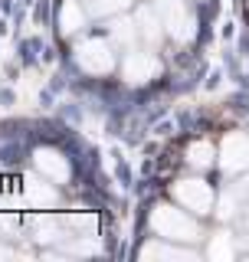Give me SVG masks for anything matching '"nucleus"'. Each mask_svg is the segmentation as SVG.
<instances>
[{
  "mask_svg": "<svg viewBox=\"0 0 249 262\" xmlns=\"http://www.w3.org/2000/svg\"><path fill=\"white\" fill-rule=\"evenodd\" d=\"M154 229L168 239H197V226L194 220H187L180 210H171V207H157L154 213Z\"/></svg>",
  "mask_w": 249,
  "mask_h": 262,
  "instance_id": "obj_1",
  "label": "nucleus"
},
{
  "mask_svg": "<svg viewBox=\"0 0 249 262\" xmlns=\"http://www.w3.org/2000/svg\"><path fill=\"white\" fill-rule=\"evenodd\" d=\"M157 16H161V27L177 39H187L194 33V20H190V13L184 10L180 0H161L157 4Z\"/></svg>",
  "mask_w": 249,
  "mask_h": 262,
  "instance_id": "obj_2",
  "label": "nucleus"
},
{
  "mask_svg": "<svg viewBox=\"0 0 249 262\" xmlns=\"http://www.w3.org/2000/svg\"><path fill=\"white\" fill-rule=\"evenodd\" d=\"M76 59L86 66L89 72H109L112 66H115L112 49H109V43H105V39H89V43H82V46L76 49Z\"/></svg>",
  "mask_w": 249,
  "mask_h": 262,
  "instance_id": "obj_3",
  "label": "nucleus"
},
{
  "mask_svg": "<svg viewBox=\"0 0 249 262\" xmlns=\"http://www.w3.org/2000/svg\"><path fill=\"white\" fill-rule=\"evenodd\" d=\"M177 196L187 203L190 210H197V213H206L210 203H213V193L206 190L203 184H197V180H184V184L177 187Z\"/></svg>",
  "mask_w": 249,
  "mask_h": 262,
  "instance_id": "obj_4",
  "label": "nucleus"
},
{
  "mask_svg": "<svg viewBox=\"0 0 249 262\" xmlns=\"http://www.w3.org/2000/svg\"><path fill=\"white\" fill-rule=\"evenodd\" d=\"M246 164H249V138H243V135L226 138V144H223V167L239 170Z\"/></svg>",
  "mask_w": 249,
  "mask_h": 262,
  "instance_id": "obj_5",
  "label": "nucleus"
},
{
  "mask_svg": "<svg viewBox=\"0 0 249 262\" xmlns=\"http://www.w3.org/2000/svg\"><path fill=\"white\" fill-rule=\"evenodd\" d=\"M33 158H36V167L43 170V177H49V180H66L69 177V164L63 161V154L49 151V147H39Z\"/></svg>",
  "mask_w": 249,
  "mask_h": 262,
  "instance_id": "obj_6",
  "label": "nucleus"
},
{
  "mask_svg": "<svg viewBox=\"0 0 249 262\" xmlns=\"http://www.w3.org/2000/svg\"><path fill=\"white\" fill-rule=\"evenodd\" d=\"M154 69H157V62H154L148 53H128V59H125V79H128V82H144V79H151Z\"/></svg>",
  "mask_w": 249,
  "mask_h": 262,
  "instance_id": "obj_7",
  "label": "nucleus"
},
{
  "mask_svg": "<svg viewBox=\"0 0 249 262\" xmlns=\"http://www.w3.org/2000/svg\"><path fill=\"white\" fill-rule=\"evenodd\" d=\"M23 193H27L30 203H39V207H53L56 203V190L39 180H23Z\"/></svg>",
  "mask_w": 249,
  "mask_h": 262,
  "instance_id": "obj_8",
  "label": "nucleus"
},
{
  "mask_svg": "<svg viewBox=\"0 0 249 262\" xmlns=\"http://www.w3.org/2000/svg\"><path fill=\"white\" fill-rule=\"evenodd\" d=\"M82 16H86V13H82L79 4H66V7H63V16H59V20H63V30H66V33L79 30V27H82Z\"/></svg>",
  "mask_w": 249,
  "mask_h": 262,
  "instance_id": "obj_9",
  "label": "nucleus"
},
{
  "mask_svg": "<svg viewBox=\"0 0 249 262\" xmlns=\"http://www.w3.org/2000/svg\"><path fill=\"white\" fill-rule=\"evenodd\" d=\"M125 4H128V0H92V4H89V13H95V16H105V13H115V10H121Z\"/></svg>",
  "mask_w": 249,
  "mask_h": 262,
  "instance_id": "obj_10",
  "label": "nucleus"
},
{
  "mask_svg": "<svg viewBox=\"0 0 249 262\" xmlns=\"http://www.w3.org/2000/svg\"><path fill=\"white\" fill-rule=\"evenodd\" d=\"M210 154H213V147L206 141L194 144V147H190V164H194V167H203V164H210Z\"/></svg>",
  "mask_w": 249,
  "mask_h": 262,
  "instance_id": "obj_11",
  "label": "nucleus"
},
{
  "mask_svg": "<svg viewBox=\"0 0 249 262\" xmlns=\"http://www.w3.org/2000/svg\"><path fill=\"white\" fill-rule=\"evenodd\" d=\"M141 256H144V259H151V256H161V259H194L190 252H177V249H144Z\"/></svg>",
  "mask_w": 249,
  "mask_h": 262,
  "instance_id": "obj_12",
  "label": "nucleus"
},
{
  "mask_svg": "<svg viewBox=\"0 0 249 262\" xmlns=\"http://www.w3.org/2000/svg\"><path fill=\"white\" fill-rule=\"evenodd\" d=\"M210 256H213V259H223V256H230V243H226V236H220V239L213 243Z\"/></svg>",
  "mask_w": 249,
  "mask_h": 262,
  "instance_id": "obj_13",
  "label": "nucleus"
},
{
  "mask_svg": "<svg viewBox=\"0 0 249 262\" xmlns=\"http://www.w3.org/2000/svg\"><path fill=\"white\" fill-rule=\"evenodd\" d=\"M115 36L125 39V43H131V39H135V30H131V23H118V27H115Z\"/></svg>",
  "mask_w": 249,
  "mask_h": 262,
  "instance_id": "obj_14",
  "label": "nucleus"
},
{
  "mask_svg": "<svg viewBox=\"0 0 249 262\" xmlns=\"http://www.w3.org/2000/svg\"><path fill=\"white\" fill-rule=\"evenodd\" d=\"M0 256H4V249H0Z\"/></svg>",
  "mask_w": 249,
  "mask_h": 262,
  "instance_id": "obj_15",
  "label": "nucleus"
}]
</instances>
